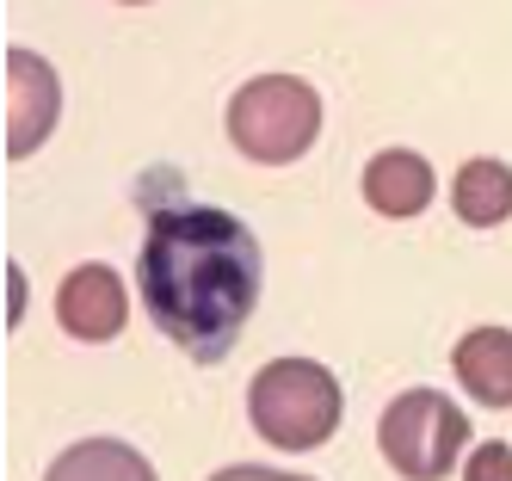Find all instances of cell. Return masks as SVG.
Masks as SVG:
<instances>
[{"instance_id":"6da1fadb","label":"cell","mask_w":512,"mask_h":481,"mask_svg":"<svg viewBox=\"0 0 512 481\" xmlns=\"http://www.w3.org/2000/svg\"><path fill=\"white\" fill-rule=\"evenodd\" d=\"M142 309L179 352L223 364L260 309L266 259L241 216L216 204H161L142 235Z\"/></svg>"},{"instance_id":"7a4b0ae2","label":"cell","mask_w":512,"mask_h":481,"mask_svg":"<svg viewBox=\"0 0 512 481\" xmlns=\"http://www.w3.org/2000/svg\"><path fill=\"white\" fill-rule=\"evenodd\" d=\"M247 414L278 451H315L340 426V383L315 358H272L247 389Z\"/></svg>"},{"instance_id":"3957f363","label":"cell","mask_w":512,"mask_h":481,"mask_svg":"<svg viewBox=\"0 0 512 481\" xmlns=\"http://www.w3.org/2000/svg\"><path fill=\"white\" fill-rule=\"evenodd\" d=\"M321 130V99L297 74H260L229 99V142L260 167H290Z\"/></svg>"},{"instance_id":"277c9868","label":"cell","mask_w":512,"mask_h":481,"mask_svg":"<svg viewBox=\"0 0 512 481\" xmlns=\"http://www.w3.org/2000/svg\"><path fill=\"white\" fill-rule=\"evenodd\" d=\"M463 438H469L463 407L438 389L395 395L383 407V426H377V444L401 481H445L451 463L463 457Z\"/></svg>"},{"instance_id":"5b68a950","label":"cell","mask_w":512,"mask_h":481,"mask_svg":"<svg viewBox=\"0 0 512 481\" xmlns=\"http://www.w3.org/2000/svg\"><path fill=\"white\" fill-rule=\"evenodd\" d=\"M56 111H62V87H56V68L31 50H7V155H31L50 130H56Z\"/></svg>"},{"instance_id":"8992f818","label":"cell","mask_w":512,"mask_h":481,"mask_svg":"<svg viewBox=\"0 0 512 481\" xmlns=\"http://www.w3.org/2000/svg\"><path fill=\"white\" fill-rule=\"evenodd\" d=\"M56 315H62V327L75 333V340L99 346V340H112V333L124 327L130 296H124V284H118L112 266H75L68 284L56 290Z\"/></svg>"},{"instance_id":"52a82bcc","label":"cell","mask_w":512,"mask_h":481,"mask_svg":"<svg viewBox=\"0 0 512 481\" xmlns=\"http://www.w3.org/2000/svg\"><path fill=\"white\" fill-rule=\"evenodd\" d=\"M364 198H371L377 216H420L432 204V167L414 155V148H383V155L364 167Z\"/></svg>"},{"instance_id":"ba28073f","label":"cell","mask_w":512,"mask_h":481,"mask_svg":"<svg viewBox=\"0 0 512 481\" xmlns=\"http://www.w3.org/2000/svg\"><path fill=\"white\" fill-rule=\"evenodd\" d=\"M457 383L488 401V407H512V333L506 327H475L457 340Z\"/></svg>"},{"instance_id":"9c48e42d","label":"cell","mask_w":512,"mask_h":481,"mask_svg":"<svg viewBox=\"0 0 512 481\" xmlns=\"http://www.w3.org/2000/svg\"><path fill=\"white\" fill-rule=\"evenodd\" d=\"M451 204H457V216L469 222V229H494V222H506L512 216V167L488 161V155L463 161L457 179H451Z\"/></svg>"},{"instance_id":"30bf717a","label":"cell","mask_w":512,"mask_h":481,"mask_svg":"<svg viewBox=\"0 0 512 481\" xmlns=\"http://www.w3.org/2000/svg\"><path fill=\"white\" fill-rule=\"evenodd\" d=\"M44 481H155V469L142 451H130L118 438H81L50 463Z\"/></svg>"},{"instance_id":"8fae6325","label":"cell","mask_w":512,"mask_h":481,"mask_svg":"<svg viewBox=\"0 0 512 481\" xmlns=\"http://www.w3.org/2000/svg\"><path fill=\"white\" fill-rule=\"evenodd\" d=\"M463 481H512V451L500 438H488L482 451L469 457V469H463Z\"/></svg>"},{"instance_id":"7c38bea8","label":"cell","mask_w":512,"mask_h":481,"mask_svg":"<svg viewBox=\"0 0 512 481\" xmlns=\"http://www.w3.org/2000/svg\"><path fill=\"white\" fill-rule=\"evenodd\" d=\"M210 481H309V475H284V469H253V463H241V469H216Z\"/></svg>"},{"instance_id":"4fadbf2b","label":"cell","mask_w":512,"mask_h":481,"mask_svg":"<svg viewBox=\"0 0 512 481\" xmlns=\"http://www.w3.org/2000/svg\"><path fill=\"white\" fill-rule=\"evenodd\" d=\"M124 7H142V0H124Z\"/></svg>"}]
</instances>
